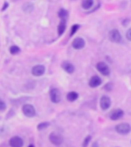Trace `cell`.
Returning a JSON list of instances; mask_svg holds the SVG:
<instances>
[{"instance_id": "1", "label": "cell", "mask_w": 131, "mask_h": 147, "mask_svg": "<svg viewBox=\"0 0 131 147\" xmlns=\"http://www.w3.org/2000/svg\"><path fill=\"white\" fill-rule=\"evenodd\" d=\"M108 37L110 41L115 43H120L122 41L121 34L120 33V32L116 29H114L110 30L108 34Z\"/></svg>"}, {"instance_id": "2", "label": "cell", "mask_w": 131, "mask_h": 147, "mask_svg": "<svg viewBox=\"0 0 131 147\" xmlns=\"http://www.w3.org/2000/svg\"><path fill=\"white\" fill-rule=\"evenodd\" d=\"M115 129L117 131V133L121 135H126L128 133H130L131 126L128 123H120L116 125Z\"/></svg>"}, {"instance_id": "3", "label": "cell", "mask_w": 131, "mask_h": 147, "mask_svg": "<svg viewBox=\"0 0 131 147\" xmlns=\"http://www.w3.org/2000/svg\"><path fill=\"white\" fill-rule=\"evenodd\" d=\"M22 113L24 114L25 116H27V117H29V118H31L33 116H35V109L34 108V106L32 105H30V104H25L24 106H22Z\"/></svg>"}, {"instance_id": "4", "label": "cell", "mask_w": 131, "mask_h": 147, "mask_svg": "<svg viewBox=\"0 0 131 147\" xmlns=\"http://www.w3.org/2000/svg\"><path fill=\"white\" fill-rule=\"evenodd\" d=\"M50 99L51 101L54 102V103H58L61 101V95L59 89H51L50 91Z\"/></svg>"}, {"instance_id": "5", "label": "cell", "mask_w": 131, "mask_h": 147, "mask_svg": "<svg viewBox=\"0 0 131 147\" xmlns=\"http://www.w3.org/2000/svg\"><path fill=\"white\" fill-rule=\"evenodd\" d=\"M49 140L52 144L55 146H60L63 142V137L58 133H51L49 135Z\"/></svg>"}, {"instance_id": "6", "label": "cell", "mask_w": 131, "mask_h": 147, "mask_svg": "<svg viewBox=\"0 0 131 147\" xmlns=\"http://www.w3.org/2000/svg\"><path fill=\"white\" fill-rule=\"evenodd\" d=\"M97 69L98 72H100L104 76L110 75V68L107 64H106L104 62H100L97 64Z\"/></svg>"}, {"instance_id": "7", "label": "cell", "mask_w": 131, "mask_h": 147, "mask_svg": "<svg viewBox=\"0 0 131 147\" xmlns=\"http://www.w3.org/2000/svg\"><path fill=\"white\" fill-rule=\"evenodd\" d=\"M110 105H111V100H110V97L107 96H103L100 98V106L103 110L108 109L110 107Z\"/></svg>"}, {"instance_id": "8", "label": "cell", "mask_w": 131, "mask_h": 147, "mask_svg": "<svg viewBox=\"0 0 131 147\" xmlns=\"http://www.w3.org/2000/svg\"><path fill=\"white\" fill-rule=\"evenodd\" d=\"M9 145L11 147H22L24 142L21 137L13 136L9 140Z\"/></svg>"}, {"instance_id": "9", "label": "cell", "mask_w": 131, "mask_h": 147, "mask_svg": "<svg viewBox=\"0 0 131 147\" xmlns=\"http://www.w3.org/2000/svg\"><path fill=\"white\" fill-rule=\"evenodd\" d=\"M45 72V67L42 65H35L31 69V74L35 76H41Z\"/></svg>"}, {"instance_id": "10", "label": "cell", "mask_w": 131, "mask_h": 147, "mask_svg": "<svg viewBox=\"0 0 131 147\" xmlns=\"http://www.w3.org/2000/svg\"><path fill=\"white\" fill-rule=\"evenodd\" d=\"M85 46V42L84 40V39L81 38V37H78L76 39H74L72 42V46L73 48L75 49H83Z\"/></svg>"}, {"instance_id": "11", "label": "cell", "mask_w": 131, "mask_h": 147, "mask_svg": "<svg viewBox=\"0 0 131 147\" xmlns=\"http://www.w3.org/2000/svg\"><path fill=\"white\" fill-rule=\"evenodd\" d=\"M124 116V111L120 109H114V111L110 113V118L111 120H118V119H120Z\"/></svg>"}, {"instance_id": "12", "label": "cell", "mask_w": 131, "mask_h": 147, "mask_svg": "<svg viewBox=\"0 0 131 147\" xmlns=\"http://www.w3.org/2000/svg\"><path fill=\"white\" fill-rule=\"evenodd\" d=\"M102 83V80L99 76H94L91 78V80L89 81V86L91 88H96V87L99 86Z\"/></svg>"}, {"instance_id": "13", "label": "cell", "mask_w": 131, "mask_h": 147, "mask_svg": "<svg viewBox=\"0 0 131 147\" xmlns=\"http://www.w3.org/2000/svg\"><path fill=\"white\" fill-rule=\"evenodd\" d=\"M61 66L62 68H63V69H64L65 72H67L68 73H69V74L73 73V72H74V69H75L74 65H73L72 63H69V62H67V61L63 62Z\"/></svg>"}, {"instance_id": "14", "label": "cell", "mask_w": 131, "mask_h": 147, "mask_svg": "<svg viewBox=\"0 0 131 147\" xmlns=\"http://www.w3.org/2000/svg\"><path fill=\"white\" fill-rule=\"evenodd\" d=\"M66 29V20H61V21L60 22L58 26H57V32L59 36L63 35V33Z\"/></svg>"}, {"instance_id": "15", "label": "cell", "mask_w": 131, "mask_h": 147, "mask_svg": "<svg viewBox=\"0 0 131 147\" xmlns=\"http://www.w3.org/2000/svg\"><path fill=\"white\" fill-rule=\"evenodd\" d=\"M78 98V93L76 92H69L67 94V99L69 102H74L77 100Z\"/></svg>"}, {"instance_id": "16", "label": "cell", "mask_w": 131, "mask_h": 147, "mask_svg": "<svg viewBox=\"0 0 131 147\" xmlns=\"http://www.w3.org/2000/svg\"><path fill=\"white\" fill-rule=\"evenodd\" d=\"M34 5L31 3H26L22 5V10L26 13H30L33 11Z\"/></svg>"}, {"instance_id": "17", "label": "cell", "mask_w": 131, "mask_h": 147, "mask_svg": "<svg viewBox=\"0 0 131 147\" xmlns=\"http://www.w3.org/2000/svg\"><path fill=\"white\" fill-rule=\"evenodd\" d=\"M94 5V0H83L82 1V7L84 9H91Z\"/></svg>"}, {"instance_id": "18", "label": "cell", "mask_w": 131, "mask_h": 147, "mask_svg": "<svg viewBox=\"0 0 131 147\" xmlns=\"http://www.w3.org/2000/svg\"><path fill=\"white\" fill-rule=\"evenodd\" d=\"M68 13L65 9H61L59 10V12H58V16L59 18H61V20H65L68 18Z\"/></svg>"}, {"instance_id": "19", "label": "cell", "mask_w": 131, "mask_h": 147, "mask_svg": "<svg viewBox=\"0 0 131 147\" xmlns=\"http://www.w3.org/2000/svg\"><path fill=\"white\" fill-rule=\"evenodd\" d=\"M9 52L12 55H16L20 52V48L17 46H12L10 47Z\"/></svg>"}, {"instance_id": "20", "label": "cell", "mask_w": 131, "mask_h": 147, "mask_svg": "<svg viewBox=\"0 0 131 147\" xmlns=\"http://www.w3.org/2000/svg\"><path fill=\"white\" fill-rule=\"evenodd\" d=\"M49 125H50L49 123H47V122H45V123H41L38 124L37 128H38V130H42V129H46L47 127H48Z\"/></svg>"}, {"instance_id": "21", "label": "cell", "mask_w": 131, "mask_h": 147, "mask_svg": "<svg viewBox=\"0 0 131 147\" xmlns=\"http://www.w3.org/2000/svg\"><path fill=\"white\" fill-rule=\"evenodd\" d=\"M78 29H79V25L78 24L73 25L72 27V29H71V33H70V36H74V34L77 32V31L78 30Z\"/></svg>"}, {"instance_id": "22", "label": "cell", "mask_w": 131, "mask_h": 147, "mask_svg": "<svg viewBox=\"0 0 131 147\" xmlns=\"http://www.w3.org/2000/svg\"><path fill=\"white\" fill-rule=\"evenodd\" d=\"M91 140V136H87V137L84 139V140L83 147H88V146L89 142H90Z\"/></svg>"}, {"instance_id": "23", "label": "cell", "mask_w": 131, "mask_h": 147, "mask_svg": "<svg viewBox=\"0 0 131 147\" xmlns=\"http://www.w3.org/2000/svg\"><path fill=\"white\" fill-rule=\"evenodd\" d=\"M5 109H6V105H5V102L0 99V112L5 111Z\"/></svg>"}, {"instance_id": "24", "label": "cell", "mask_w": 131, "mask_h": 147, "mask_svg": "<svg viewBox=\"0 0 131 147\" xmlns=\"http://www.w3.org/2000/svg\"><path fill=\"white\" fill-rule=\"evenodd\" d=\"M126 39H128L129 41H131V29H130L128 31L126 32Z\"/></svg>"}, {"instance_id": "25", "label": "cell", "mask_w": 131, "mask_h": 147, "mask_svg": "<svg viewBox=\"0 0 131 147\" xmlns=\"http://www.w3.org/2000/svg\"><path fill=\"white\" fill-rule=\"evenodd\" d=\"M8 6H9V3H8L7 2H5V3H4V5H3V9H2V11H5V10L8 8Z\"/></svg>"}, {"instance_id": "26", "label": "cell", "mask_w": 131, "mask_h": 147, "mask_svg": "<svg viewBox=\"0 0 131 147\" xmlns=\"http://www.w3.org/2000/svg\"><path fill=\"white\" fill-rule=\"evenodd\" d=\"M92 147H99V146H98V143L97 142H94L93 143V145H92Z\"/></svg>"}, {"instance_id": "27", "label": "cell", "mask_w": 131, "mask_h": 147, "mask_svg": "<svg viewBox=\"0 0 131 147\" xmlns=\"http://www.w3.org/2000/svg\"><path fill=\"white\" fill-rule=\"evenodd\" d=\"M29 147H35V146H34V145H30V146H29Z\"/></svg>"}]
</instances>
